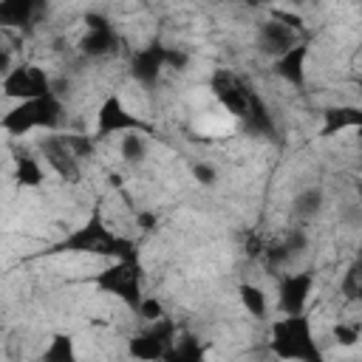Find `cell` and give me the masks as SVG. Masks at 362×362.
Segmentation results:
<instances>
[{"label":"cell","instance_id":"6da1fadb","mask_svg":"<svg viewBox=\"0 0 362 362\" xmlns=\"http://www.w3.org/2000/svg\"><path fill=\"white\" fill-rule=\"evenodd\" d=\"M45 255H96V257H110V260H139L136 243L130 238L110 232L99 206H93L90 218L82 226H76L74 232L51 243Z\"/></svg>","mask_w":362,"mask_h":362},{"label":"cell","instance_id":"7a4b0ae2","mask_svg":"<svg viewBox=\"0 0 362 362\" xmlns=\"http://www.w3.org/2000/svg\"><path fill=\"white\" fill-rule=\"evenodd\" d=\"M269 351L283 362H325V354L314 339V328L305 314H283L274 320L269 331Z\"/></svg>","mask_w":362,"mask_h":362},{"label":"cell","instance_id":"3957f363","mask_svg":"<svg viewBox=\"0 0 362 362\" xmlns=\"http://www.w3.org/2000/svg\"><path fill=\"white\" fill-rule=\"evenodd\" d=\"M62 102L57 93H48V96H40V99H25V102H17L0 122V127L11 136H25L31 130H48L54 133L59 124H62Z\"/></svg>","mask_w":362,"mask_h":362},{"label":"cell","instance_id":"277c9868","mask_svg":"<svg viewBox=\"0 0 362 362\" xmlns=\"http://www.w3.org/2000/svg\"><path fill=\"white\" fill-rule=\"evenodd\" d=\"M90 283L96 288H102L105 294H113L116 300H122L130 311L139 308V303L144 300L141 291V263L139 260H113L110 266L99 269Z\"/></svg>","mask_w":362,"mask_h":362},{"label":"cell","instance_id":"5b68a950","mask_svg":"<svg viewBox=\"0 0 362 362\" xmlns=\"http://www.w3.org/2000/svg\"><path fill=\"white\" fill-rule=\"evenodd\" d=\"M209 90L218 99V105L232 113L235 119H246V113L252 110V105L260 99V93L252 88V82H246L240 74L229 71V68H218L209 79Z\"/></svg>","mask_w":362,"mask_h":362},{"label":"cell","instance_id":"8992f818","mask_svg":"<svg viewBox=\"0 0 362 362\" xmlns=\"http://www.w3.org/2000/svg\"><path fill=\"white\" fill-rule=\"evenodd\" d=\"M175 339H178L175 325L170 320H161V322H153L144 331L133 334L127 339V354L136 362H164L170 348L175 345Z\"/></svg>","mask_w":362,"mask_h":362},{"label":"cell","instance_id":"52a82bcc","mask_svg":"<svg viewBox=\"0 0 362 362\" xmlns=\"http://www.w3.org/2000/svg\"><path fill=\"white\" fill-rule=\"evenodd\" d=\"M3 93L8 99L25 102V99H40V96L54 93V85L42 68L17 65V68H8V74H3Z\"/></svg>","mask_w":362,"mask_h":362},{"label":"cell","instance_id":"ba28073f","mask_svg":"<svg viewBox=\"0 0 362 362\" xmlns=\"http://www.w3.org/2000/svg\"><path fill=\"white\" fill-rule=\"evenodd\" d=\"M96 133L99 136H113V133H150V124L141 116L130 113L116 93H110V96H105V102L96 110Z\"/></svg>","mask_w":362,"mask_h":362},{"label":"cell","instance_id":"9c48e42d","mask_svg":"<svg viewBox=\"0 0 362 362\" xmlns=\"http://www.w3.org/2000/svg\"><path fill=\"white\" fill-rule=\"evenodd\" d=\"M314 272L311 269H303V272H288L280 277V286H277V305L286 317H294V314H305V303L314 291Z\"/></svg>","mask_w":362,"mask_h":362},{"label":"cell","instance_id":"30bf717a","mask_svg":"<svg viewBox=\"0 0 362 362\" xmlns=\"http://www.w3.org/2000/svg\"><path fill=\"white\" fill-rule=\"evenodd\" d=\"M85 25H88V31H85L82 40H79V51H82L85 57L102 59V57L116 54V48H119V34H116V28H113V23H110L107 17H102V14H88V17H85Z\"/></svg>","mask_w":362,"mask_h":362},{"label":"cell","instance_id":"8fae6325","mask_svg":"<svg viewBox=\"0 0 362 362\" xmlns=\"http://www.w3.org/2000/svg\"><path fill=\"white\" fill-rule=\"evenodd\" d=\"M167 57H170V45H161V42H153V45L139 48L133 54V59H130V76L144 90H153L158 85L161 71L167 68Z\"/></svg>","mask_w":362,"mask_h":362},{"label":"cell","instance_id":"7c38bea8","mask_svg":"<svg viewBox=\"0 0 362 362\" xmlns=\"http://www.w3.org/2000/svg\"><path fill=\"white\" fill-rule=\"evenodd\" d=\"M297 28H291L286 20H280L277 14H272L269 20H263L260 23V28H257V48L266 54V57H272V59H280V57H286L300 40H297Z\"/></svg>","mask_w":362,"mask_h":362},{"label":"cell","instance_id":"4fadbf2b","mask_svg":"<svg viewBox=\"0 0 362 362\" xmlns=\"http://www.w3.org/2000/svg\"><path fill=\"white\" fill-rule=\"evenodd\" d=\"M40 153H42V158H45V164L62 178V181H68V184H76L79 181V175H82V170H79V158H76V153L68 147V141H65V136H45V139H40Z\"/></svg>","mask_w":362,"mask_h":362},{"label":"cell","instance_id":"5bb4252c","mask_svg":"<svg viewBox=\"0 0 362 362\" xmlns=\"http://www.w3.org/2000/svg\"><path fill=\"white\" fill-rule=\"evenodd\" d=\"M342 130H362V107H356V105H331V107L322 110L320 136L331 139Z\"/></svg>","mask_w":362,"mask_h":362},{"label":"cell","instance_id":"9a60e30c","mask_svg":"<svg viewBox=\"0 0 362 362\" xmlns=\"http://www.w3.org/2000/svg\"><path fill=\"white\" fill-rule=\"evenodd\" d=\"M305 59H308V42H297L286 57L274 59V74L286 79L294 88L305 85Z\"/></svg>","mask_w":362,"mask_h":362},{"label":"cell","instance_id":"2e32d148","mask_svg":"<svg viewBox=\"0 0 362 362\" xmlns=\"http://www.w3.org/2000/svg\"><path fill=\"white\" fill-rule=\"evenodd\" d=\"M240 124H243V130H246L249 136H257V139H272V136L277 133L274 116H272L269 105L263 102V96H260V99L252 105V110L246 113V119H243Z\"/></svg>","mask_w":362,"mask_h":362},{"label":"cell","instance_id":"e0dca14e","mask_svg":"<svg viewBox=\"0 0 362 362\" xmlns=\"http://www.w3.org/2000/svg\"><path fill=\"white\" fill-rule=\"evenodd\" d=\"M37 3L31 0H3L0 3V23L3 25H28L37 14Z\"/></svg>","mask_w":362,"mask_h":362},{"label":"cell","instance_id":"ac0fdd59","mask_svg":"<svg viewBox=\"0 0 362 362\" xmlns=\"http://www.w3.org/2000/svg\"><path fill=\"white\" fill-rule=\"evenodd\" d=\"M238 300H240L243 311H246L249 317H255V320H263L266 311H269V300H266L263 288L255 286V283H240V286H238Z\"/></svg>","mask_w":362,"mask_h":362},{"label":"cell","instance_id":"d6986e66","mask_svg":"<svg viewBox=\"0 0 362 362\" xmlns=\"http://www.w3.org/2000/svg\"><path fill=\"white\" fill-rule=\"evenodd\" d=\"M40 362H79L76 359V345L71 334H54L45 351L40 354Z\"/></svg>","mask_w":362,"mask_h":362},{"label":"cell","instance_id":"ffe728a7","mask_svg":"<svg viewBox=\"0 0 362 362\" xmlns=\"http://www.w3.org/2000/svg\"><path fill=\"white\" fill-rule=\"evenodd\" d=\"M14 181L20 187H40L45 181V173H42V167H40V161L34 156L20 153L14 158Z\"/></svg>","mask_w":362,"mask_h":362},{"label":"cell","instance_id":"44dd1931","mask_svg":"<svg viewBox=\"0 0 362 362\" xmlns=\"http://www.w3.org/2000/svg\"><path fill=\"white\" fill-rule=\"evenodd\" d=\"M164 362H204V345L195 337H178Z\"/></svg>","mask_w":362,"mask_h":362},{"label":"cell","instance_id":"7402d4cb","mask_svg":"<svg viewBox=\"0 0 362 362\" xmlns=\"http://www.w3.org/2000/svg\"><path fill=\"white\" fill-rule=\"evenodd\" d=\"M144 136H147V133H124V136H122L119 150H122V158H124L127 164L144 161V156H147V139H144Z\"/></svg>","mask_w":362,"mask_h":362},{"label":"cell","instance_id":"603a6c76","mask_svg":"<svg viewBox=\"0 0 362 362\" xmlns=\"http://www.w3.org/2000/svg\"><path fill=\"white\" fill-rule=\"evenodd\" d=\"M320 206H322V189H317V187H308V189H303L297 198H294V215L297 218H311V215H317L320 212Z\"/></svg>","mask_w":362,"mask_h":362},{"label":"cell","instance_id":"cb8c5ba5","mask_svg":"<svg viewBox=\"0 0 362 362\" xmlns=\"http://www.w3.org/2000/svg\"><path fill=\"white\" fill-rule=\"evenodd\" d=\"M331 339H334L339 348H354V345L362 339V328H359L356 322L339 320V322H334V328H331Z\"/></svg>","mask_w":362,"mask_h":362},{"label":"cell","instance_id":"d4e9b609","mask_svg":"<svg viewBox=\"0 0 362 362\" xmlns=\"http://www.w3.org/2000/svg\"><path fill=\"white\" fill-rule=\"evenodd\" d=\"M136 314L147 322V325H153V322H161V320H167V314H164V305H161V300L158 297H150V294H144V300L139 303V308H136Z\"/></svg>","mask_w":362,"mask_h":362},{"label":"cell","instance_id":"484cf974","mask_svg":"<svg viewBox=\"0 0 362 362\" xmlns=\"http://www.w3.org/2000/svg\"><path fill=\"white\" fill-rule=\"evenodd\" d=\"M348 288H351V297L362 300V255L356 257V263L348 272Z\"/></svg>","mask_w":362,"mask_h":362},{"label":"cell","instance_id":"4316f807","mask_svg":"<svg viewBox=\"0 0 362 362\" xmlns=\"http://www.w3.org/2000/svg\"><path fill=\"white\" fill-rule=\"evenodd\" d=\"M192 175H195L201 184H215V178H218V173H215L212 164H192Z\"/></svg>","mask_w":362,"mask_h":362},{"label":"cell","instance_id":"83f0119b","mask_svg":"<svg viewBox=\"0 0 362 362\" xmlns=\"http://www.w3.org/2000/svg\"><path fill=\"white\" fill-rule=\"evenodd\" d=\"M136 223H139V229H141V232H150V229H156V223H158V218H156L153 212H147V209H141V212L136 215Z\"/></svg>","mask_w":362,"mask_h":362},{"label":"cell","instance_id":"f1b7e54d","mask_svg":"<svg viewBox=\"0 0 362 362\" xmlns=\"http://www.w3.org/2000/svg\"><path fill=\"white\" fill-rule=\"evenodd\" d=\"M356 195H359V204H362V181L356 184Z\"/></svg>","mask_w":362,"mask_h":362}]
</instances>
